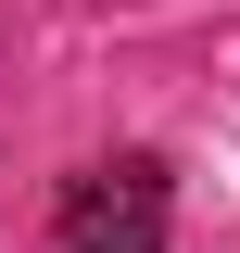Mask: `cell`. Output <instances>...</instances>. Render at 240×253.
<instances>
[{"instance_id": "1", "label": "cell", "mask_w": 240, "mask_h": 253, "mask_svg": "<svg viewBox=\"0 0 240 253\" xmlns=\"http://www.w3.org/2000/svg\"><path fill=\"white\" fill-rule=\"evenodd\" d=\"M51 253H164V165L114 152L51 203Z\"/></svg>"}]
</instances>
